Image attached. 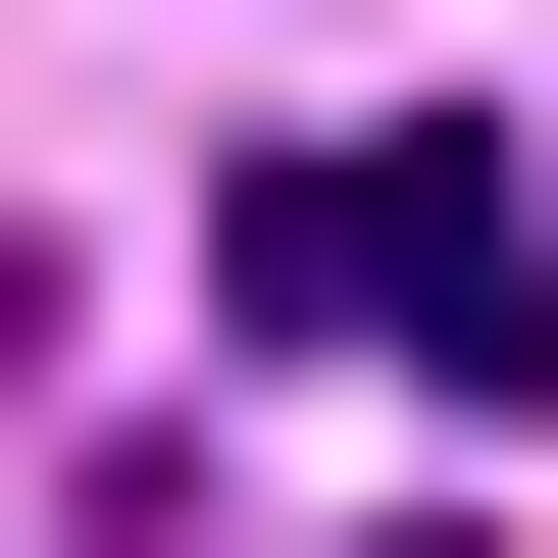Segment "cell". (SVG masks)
<instances>
[{
    "label": "cell",
    "instance_id": "cell-1",
    "mask_svg": "<svg viewBox=\"0 0 558 558\" xmlns=\"http://www.w3.org/2000/svg\"><path fill=\"white\" fill-rule=\"evenodd\" d=\"M204 305H254V355H407V407H558V204H508L457 102L254 153V204H204Z\"/></svg>",
    "mask_w": 558,
    "mask_h": 558
},
{
    "label": "cell",
    "instance_id": "cell-2",
    "mask_svg": "<svg viewBox=\"0 0 558 558\" xmlns=\"http://www.w3.org/2000/svg\"><path fill=\"white\" fill-rule=\"evenodd\" d=\"M0 407H51V204H0Z\"/></svg>",
    "mask_w": 558,
    "mask_h": 558
},
{
    "label": "cell",
    "instance_id": "cell-3",
    "mask_svg": "<svg viewBox=\"0 0 558 558\" xmlns=\"http://www.w3.org/2000/svg\"><path fill=\"white\" fill-rule=\"evenodd\" d=\"M407 558H508V508H407Z\"/></svg>",
    "mask_w": 558,
    "mask_h": 558
}]
</instances>
